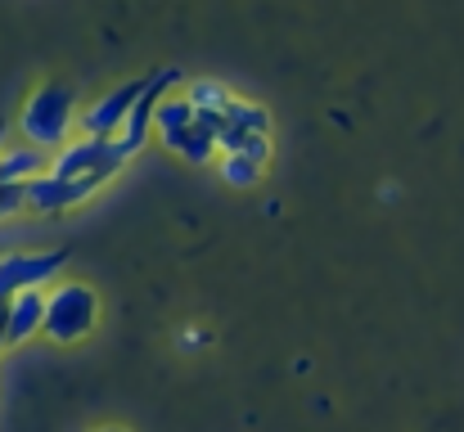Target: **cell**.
I'll return each instance as SVG.
<instances>
[{"label": "cell", "mask_w": 464, "mask_h": 432, "mask_svg": "<svg viewBox=\"0 0 464 432\" xmlns=\"http://www.w3.org/2000/svg\"><path fill=\"white\" fill-rule=\"evenodd\" d=\"M77 109V100H72V91L63 86V82H45V86H36L32 95H27V104H23V113H18V127H23V136L32 149H50V144H63L68 140V131H72V113Z\"/></svg>", "instance_id": "1"}, {"label": "cell", "mask_w": 464, "mask_h": 432, "mask_svg": "<svg viewBox=\"0 0 464 432\" xmlns=\"http://www.w3.org/2000/svg\"><path fill=\"white\" fill-rule=\"evenodd\" d=\"M5 306H9V347H18L32 333H41V324H45V293L41 288H27V293L9 297Z\"/></svg>", "instance_id": "10"}, {"label": "cell", "mask_w": 464, "mask_h": 432, "mask_svg": "<svg viewBox=\"0 0 464 432\" xmlns=\"http://www.w3.org/2000/svg\"><path fill=\"white\" fill-rule=\"evenodd\" d=\"M185 100H189V109H194L203 122H212V127H217V118L226 113V104H230L235 95H230L221 82H189Z\"/></svg>", "instance_id": "12"}, {"label": "cell", "mask_w": 464, "mask_h": 432, "mask_svg": "<svg viewBox=\"0 0 464 432\" xmlns=\"http://www.w3.org/2000/svg\"><path fill=\"white\" fill-rule=\"evenodd\" d=\"M154 131L162 136L167 149H176L185 162H194V167H203L212 153H217V127L212 122H203L194 109H189V100L180 95V100H162L154 113Z\"/></svg>", "instance_id": "2"}, {"label": "cell", "mask_w": 464, "mask_h": 432, "mask_svg": "<svg viewBox=\"0 0 464 432\" xmlns=\"http://www.w3.org/2000/svg\"><path fill=\"white\" fill-rule=\"evenodd\" d=\"M140 86H145V77L122 82L118 91H109L95 109H86V113H82V131H86V136H95V140H113V136L122 131V122H127V113H131V104H136Z\"/></svg>", "instance_id": "9"}, {"label": "cell", "mask_w": 464, "mask_h": 432, "mask_svg": "<svg viewBox=\"0 0 464 432\" xmlns=\"http://www.w3.org/2000/svg\"><path fill=\"white\" fill-rule=\"evenodd\" d=\"M36 176H45V149H0V185H32Z\"/></svg>", "instance_id": "11"}, {"label": "cell", "mask_w": 464, "mask_h": 432, "mask_svg": "<svg viewBox=\"0 0 464 432\" xmlns=\"http://www.w3.org/2000/svg\"><path fill=\"white\" fill-rule=\"evenodd\" d=\"M221 176H226L230 185L248 189V185L262 180V162H253V158H244V153H221Z\"/></svg>", "instance_id": "13"}, {"label": "cell", "mask_w": 464, "mask_h": 432, "mask_svg": "<svg viewBox=\"0 0 464 432\" xmlns=\"http://www.w3.org/2000/svg\"><path fill=\"white\" fill-rule=\"evenodd\" d=\"M127 158L118 153V140H95L82 136L77 144H63V153L50 162V176L59 180H82V176H113Z\"/></svg>", "instance_id": "5"}, {"label": "cell", "mask_w": 464, "mask_h": 432, "mask_svg": "<svg viewBox=\"0 0 464 432\" xmlns=\"http://www.w3.org/2000/svg\"><path fill=\"white\" fill-rule=\"evenodd\" d=\"M0 149H5V127H0Z\"/></svg>", "instance_id": "15"}, {"label": "cell", "mask_w": 464, "mask_h": 432, "mask_svg": "<svg viewBox=\"0 0 464 432\" xmlns=\"http://www.w3.org/2000/svg\"><path fill=\"white\" fill-rule=\"evenodd\" d=\"M100 432H122V428H100Z\"/></svg>", "instance_id": "16"}, {"label": "cell", "mask_w": 464, "mask_h": 432, "mask_svg": "<svg viewBox=\"0 0 464 432\" xmlns=\"http://www.w3.org/2000/svg\"><path fill=\"white\" fill-rule=\"evenodd\" d=\"M109 176H82V180H59V176H36L32 185H23V207L32 212H63V207H77L86 203Z\"/></svg>", "instance_id": "7"}, {"label": "cell", "mask_w": 464, "mask_h": 432, "mask_svg": "<svg viewBox=\"0 0 464 432\" xmlns=\"http://www.w3.org/2000/svg\"><path fill=\"white\" fill-rule=\"evenodd\" d=\"M257 136H271V113H266L262 104L230 100L226 113L217 118V149H221V153H239V144L257 140Z\"/></svg>", "instance_id": "8"}, {"label": "cell", "mask_w": 464, "mask_h": 432, "mask_svg": "<svg viewBox=\"0 0 464 432\" xmlns=\"http://www.w3.org/2000/svg\"><path fill=\"white\" fill-rule=\"evenodd\" d=\"M9 347V306L0 302V351Z\"/></svg>", "instance_id": "14"}, {"label": "cell", "mask_w": 464, "mask_h": 432, "mask_svg": "<svg viewBox=\"0 0 464 432\" xmlns=\"http://www.w3.org/2000/svg\"><path fill=\"white\" fill-rule=\"evenodd\" d=\"M68 253H5L0 257V302L27 293V288H45L63 271Z\"/></svg>", "instance_id": "6"}, {"label": "cell", "mask_w": 464, "mask_h": 432, "mask_svg": "<svg viewBox=\"0 0 464 432\" xmlns=\"http://www.w3.org/2000/svg\"><path fill=\"white\" fill-rule=\"evenodd\" d=\"M100 320V297L91 284H59L54 293H45V324L41 333L54 342H77L95 329Z\"/></svg>", "instance_id": "3"}, {"label": "cell", "mask_w": 464, "mask_h": 432, "mask_svg": "<svg viewBox=\"0 0 464 432\" xmlns=\"http://www.w3.org/2000/svg\"><path fill=\"white\" fill-rule=\"evenodd\" d=\"M180 72L176 68H158V72H145V86H140V95H136V104H131V113H127V122H122V131L113 136L118 140V153L122 158H131L140 144L150 140V131H154V113L158 104L167 100V86L176 82Z\"/></svg>", "instance_id": "4"}]
</instances>
